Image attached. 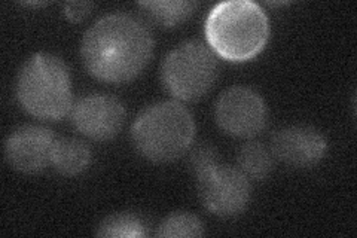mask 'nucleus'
<instances>
[{"label":"nucleus","instance_id":"0eeeda50","mask_svg":"<svg viewBox=\"0 0 357 238\" xmlns=\"http://www.w3.org/2000/svg\"><path fill=\"white\" fill-rule=\"evenodd\" d=\"M215 119L219 128L232 137L252 139L268 124V107L264 97L249 87H231L215 103Z\"/></svg>","mask_w":357,"mask_h":238},{"label":"nucleus","instance_id":"7ed1b4c3","mask_svg":"<svg viewBox=\"0 0 357 238\" xmlns=\"http://www.w3.org/2000/svg\"><path fill=\"white\" fill-rule=\"evenodd\" d=\"M194 139V117L176 100L144 107L131 127L132 146L143 158L156 164L172 163L183 156Z\"/></svg>","mask_w":357,"mask_h":238},{"label":"nucleus","instance_id":"9b49d317","mask_svg":"<svg viewBox=\"0 0 357 238\" xmlns=\"http://www.w3.org/2000/svg\"><path fill=\"white\" fill-rule=\"evenodd\" d=\"M93 160L91 147L73 137L55 139L51 151V165L57 173L73 177L82 174Z\"/></svg>","mask_w":357,"mask_h":238},{"label":"nucleus","instance_id":"1a4fd4ad","mask_svg":"<svg viewBox=\"0 0 357 238\" xmlns=\"http://www.w3.org/2000/svg\"><path fill=\"white\" fill-rule=\"evenodd\" d=\"M55 135L48 127L26 124L8 135L5 160L20 173H39L51 163Z\"/></svg>","mask_w":357,"mask_h":238},{"label":"nucleus","instance_id":"20e7f679","mask_svg":"<svg viewBox=\"0 0 357 238\" xmlns=\"http://www.w3.org/2000/svg\"><path fill=\"white\" fill-rule=\"evenodd\" d=\"M15 93L21 107L42 121H61L73 109L69 69L54 54L38 52L22 64Z\"/></svg>","mask_w":357,"mask_h":238},{"label":"nucleus","instance_id":"f8f14e48","mask_svg":"<svg viewBox=\"0 0 357 238\" xmlns=\"http://www.w3.org/2000/svg\"><path fill=\"white\" fill-rule=\"evenodd\" d=\"M151 234L148 219L134 211H119L105 218L96 231L103 238H142Z\"/></svg>","mask_w":357,"mask_h":238},{"label":"nucleus","instance_id":"2eb2a0df","mask_svg":"<svg viewBox=\"0 0 357 238\" xmlns=\"http://www.w3.org/2000/svg\"><path fill=\"white\" fill-rule=\"evenodd\" d=\"M155 235L161 238L201 237L204 235V223L194 213L176 211L162 219Z\"/></svg>","mask_w":357,"mask_h":238},{"label":"nucleus","instance_id":"f3484780","mask_svg":"<svg viewBox=\"0 0 357 238\" xmlns=\"http://www.w3.org/2000/svg\"><path fill=\"white\" fill-rule=\"evenodd\" d=\"M94 8L91 2H67L64 5V15L70 22H81L85 20Z\"/></svg>","mask_w":357,"mask_h":238},{"label":"nucleus","instance_id":"dca6fc26","mask_svg":"<svg viewBox=\"0 0 357 238\" xmlns=\"http://www.w3.org/2000/svg\"><path fill=\"white\" fill-rule=\"evenodd\" d=\"M219 163H222L220 156L215 147L210 144L198 146L197 149L191 154V158H189V164H191L192 172L195 173V176Z\"/></svg>","mask_w":357,"mask_h":238},{"label":"nucleus","instance_id":"4468645a","mask_svg":"<svg viewBox=\"0 0 357 238\" xmlns=\"http://www.w3.org/2000/svg\"><path fill=\"white\" fill-rule=\"evenodd\" d=\"M139 6L156 24L176 27L194 14L198 3L185 2V0H151V2H140Z\"/></svg>","mask_w":357,"mask_h":238},{"label":"nucleus","instance_id":"ddd939ff","mask_svg":"<svg viewBox=\"0 0 357 238\" xmlns=\"http://www.w3.org/2000/svg\"><path fill=\"white\" fill-rule=\"evenodd\" d=\"M237 168L249 180H265L274 170V155L261 142H248L238 149Z\"/></svg>","mask_w":357,"mask_h":238},{"label":"nucleus","instance_id":"f257e3e1","mask_svg":"<svg viewBox=\"0 0 357 238\" xmlns=\"http://www.w3.org/2000/svg\"><path fill=\"white\" fill-rule=\"evenodd\" d=\"M153 54L152 33L130 14H110L96 21L81 42V59L98 81L126 84L146 69Z\"/></svg>","mask_w":357,"mask_h":238},{"label":"nucleus","instance_id":"6e6552de","mask_svg":"<svg viewBox=\"0 0 357 238\" xmlns=\"http://www.w3.org/2000/svg\"><path fill=\"white\" fill-rule=\"evenodd\" d=\"M70 119L85 137L107 142L116 137L124 127L126 107L115 96L88 94L73 105Z\"/></svg>","mask_w":357,"mask_h":238},{"label":"nucleus","instance_id":"9d476101","mask_svg":"<svg viewBox=\"0 0 357 238\" xmlns=\"http://www.w3.org/2000/svg\"><path fill=\"white\" fill-rule=\"evenodd\" d=\"M274 158L294 168L317 165L328 152V140L321 131L310 126H287L278 128L271 137Z\"/></svg>","mask_w":357,"mask_h":238},{"label":"nucleus","instance_id":"39448f33","mask_svg":"<svg viewBox=\"0 0 357 238\" xmlns=\"http://www.w3.org/2000/svg\"><path fill=\"white\" fill-rule=\"evenodd\" d=\"M218 76L216 54L197 40L178 45L165 55L161 64L164 88L181 101H195L207 96Z\"/></svg>","mask_w":357,"mask_h":238},{"label":"nucleus","instance_id":"423d86ee","mask_svg":"<svg viewBox=\"0 0 357 238\" xmlns=\"http://www.w3.org/2000/svg\"><path fill=\"white\" fill-rule=\"evenodd\" d=\"M201 204L219 218H237L248 209L252 186L237 167L219 163L197 174Z\"/></svg>","mask_w":357,"mask_h":238},{"label":"nucleus","instance_id":"f03ea898","mask_svg":"<svg viewBox=\"0 0 357 238\" xmlns=\"http://www.w3.org/2000/svg\"><path fill=\"white\" fill-rule=\"evenodd\" d=\"M208 48L216 57L244 63L259 55L270 39V20L250 0H229L210 9L204 24Z\"/></svg>","mask_w":357,"mask_h":238}]
</instances>
